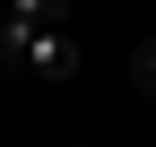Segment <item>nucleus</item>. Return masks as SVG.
Listing matches in <instances>:
<instances>
[{
    "instance_id": "f257e3e1",
    "label": "nucleus",
    "mask_w": 156,
    "mask_h": 147,
    "mask_svg": "<svg viewBox=\"0 0 156 147\" xmlns=\"http://www.w3.org/2000/svg\"><path fill=\"white\" fill-rule=\"evenodd\" d=\"M0 52L26 61L35 78H69V69H78L69 9H61V0H9V17H0Z\"/></svg>"
},
{
    "instance_id": "f03ea898",
    "label": "nucleus",
    "mask_w": 156,
    "mask_h": 147,
    "mask_svg": "<svg viewBox=\"0 0 156 147\" xmlns=\"http://www.w3.org/2000/svg\"><path fill=\"white\" fill-rule=\"evenodd\" d=\"M130 78H139V87H156V35H147L139 52H130Z\"/></svg>"
}]
</instances>
